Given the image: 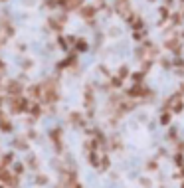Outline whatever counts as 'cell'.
Listing matches in <instances>:
<instances>
[{
  "mask_svg": "<svg viewBox=\"0 0 184 188\" xmlns=\"http://www.w3.org/2000/svg\"><path fill=\"white\" fill-rule=\"evenodd\" d=\"M14 147H18V149H26L24 139H18V141H14Z\"/></svg>",
  "mask_w": 184,
  "mask_h": 188,
  "instance_id": "cell-1",
  "label": "cell"
}]
</instances>
